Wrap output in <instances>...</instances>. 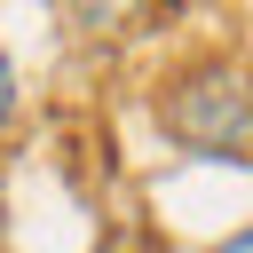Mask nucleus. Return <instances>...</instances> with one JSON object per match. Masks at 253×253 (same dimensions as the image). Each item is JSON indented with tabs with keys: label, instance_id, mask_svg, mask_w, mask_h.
Wrapping results in <instances>:
<instances>
[{
	"label": "nucleus",
	"instance_id": "7ed1b4c3",
	"mask_svg": "<svg viewBox=\"0 0 253 253\" xmlns=\"http://www.w3.org/2000/svg\"><path fill=\"white\" fill-rule=\"evenodd\" d=\"M213 253H253V229H237L229 245H213Z\"/></svg>",
	"mask_w": 253,
	"mask_h": 253
},
{
	"label": "nucleus",
	"instance_id": "f03ea898",
	"mask_svg": "<svg viewBox=\"0 0 253 253\" xmlns=\"http://www.w3.org/2000/svg\"><path fill=\"white\" fill-rule=\"evenodd\" d=\"M16 119V71H8V55H0V126Z\"/></svg>",
	"mask_w": 253,
	"mask_h": 253
},
{
	"label": "nucleus",
	"instance_id": "f257e3e1",
	"mask_svg": "<svg viewBox=\"0 0 253 253\" xmlns=\"http://www.w3.org/2000/svg\"><path fill=\"white\" fill-rule=\"evenodd\" d=\"M166 134L198 158H253V79L229 63H198L166 87L158 103Z\"/></svg>",
	"mask_w": 253,
	"mask_h": 253
}]
</instances>
